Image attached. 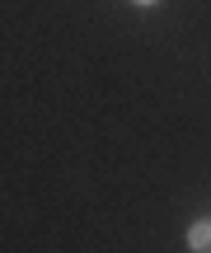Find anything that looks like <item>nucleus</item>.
Wrapping results in <instances>:
<instances>
[{"instance_id": "obj_1", "label": "nucleus", "mask_w": 211, "mask_h": 253, "mask_svg": "<svg viewBox=\"0 0 211 253\" xmlns=\"http://www.w3.org/2000/svg\"><path fill=\"white\" fill-rule=\"evenodd\" d=\"M188 249H197V253L211 249V220H197V225L188 230Z\"/></svg>"}, {"instance_id": "obj_2", "label": "nucleus", "mask_w": 211, "mask_h": 253, "mask_svg": "<svg viewBox=\"0 0 211 253\" xmlns=\"http://www.w3.org/2000/svg\"><path fill=\"white\" fill-rule=\"evenodd\" d=\"M131 5H141V9H150V5H160V0H131Z\"/></svg>"}]
</instances>
